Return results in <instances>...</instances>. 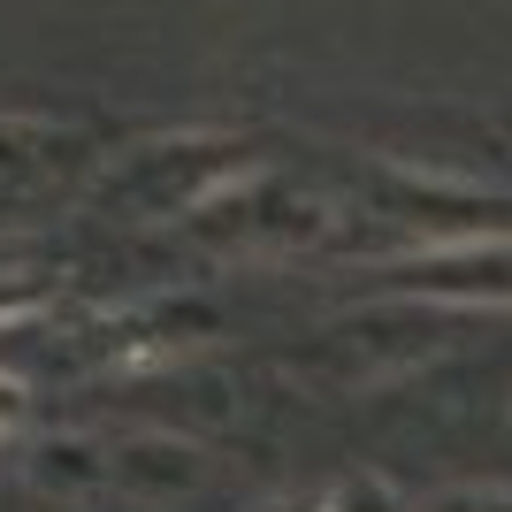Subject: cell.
Segmentation results:
<instances>
[{"mask_svg":"<svg viewBox=\"0 0 512 512\" xmlns=\"http://www.w3.org/2000/svg\"><path fill=\"white\" fill-rule=\"evenodd\" d=\"M245 169V153L230 138H153V146L123 153L100 176V207L153 222V214H192L199 199H214L230 176Z\"/></svg>","mask_w":512,"mask_h":512,"instance_id":"1","label":"cell"},{"mask_svg":"<svg viewBox=\"0 0 512 512\" xmlns=\"http://www.w3.org/2000/svg\"><path fill=\"white\" fill-rule=\"evenodd\" d=\"M321 512H390V505H383V490H375V482H360V490H344L337 505H321Z\"/></svg>","mask_w":512,"mask_h":512,"instance_id":"6","label":"cell"},{"mask_svg":"<svg viewBox=\"0 0 512 512\" xmlns=\"http://www.w3.org/2000/svg\"><path fill=\"white\" fill-rule=\"evenodd\" d=\"M16 421H23V383H16V375H0V436H8Z\"/></svg>","mask_w":512,"mask_h":512,"instance_id":"7","label":"cell"},{"mask_svg":"<svg viewBox=\"0 0 512 512\" xmlns=\"http://www.w3.org/2000/svg\"><path fill=\"white\" fill-rule=\"evenodd\" d=\"M428 512H512V490H444Z\"/></svg>","mask_w":512,"mask_h":512,"instance_id":"5","label":"cell"},{"mask_svg":"<svg viewBox=\"0 0 512 512\" xmlns=\"http://www.w3.org/2000/svg\"><path fill=\"white\" fill-rule=\"evenodd\" d=\"M398 276H406L413 291H436V299H512V237L421 253L413 268H398Z\"/></svg>","mask_w":512,"mask_h":512,"instance_id":"3","label":"cell"},{"mask_svg":"<svg viewBox=\"0 0 512 512\" xmlns=\"http://www.w3.org/2000/svg\"><path fill=\"white\" fill-rule=\"evenodd\" d=\"M199 474H207V467H199V451L176 444V436H130L123 451H107V482H123V490L169 497V490H192Z\"/></svg>","mask_w":512,"mask_h":512,"instance_id":"4","label":"cell"},{"mask_svg":"<svg viewBox=\"0 0 512 512\" xmlns=\"http://www.w3.org/2000/svg\"><path fill=\"white\" fill-rule=\"evenodd\" d=\"M92 146L85 130L46 123V115H0V230L46 222L54 207L85 192Z\"/></svg>","mask_w":512,"mask_h":512,"instance_id":"2","label":"cell"}]
</instances>
